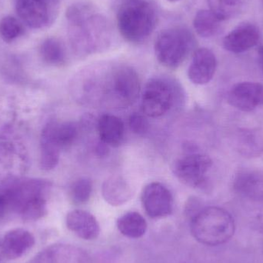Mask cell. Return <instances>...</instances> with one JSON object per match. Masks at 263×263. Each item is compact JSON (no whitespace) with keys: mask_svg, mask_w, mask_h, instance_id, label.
I'll list each match as a JSON object with an SVG mask.
<instances>
[{"mask_svg":"<svg viewBox=\"0 0 263 263\" xmlns=\"http://www.w3.org/2000/svg\"><path fill=\"white\" fill-rule=\"evenodd\" d=\"M68 35L77 55L86 57L107 48L110 29L106 17L88 2H78L66 10Z\"/></svg>","mask_w":263,"mask_h":263,"instance_id":"1","label":"cell"},{"mask_svg":"<svg viewBox=\"0 0 263 263\" xmlns=\"http://www.w3.org/2000/svg\"><path fill=\"white\" fill-rule=\"evenodd\" d=\"M10 204L12 213L23 220L36 221L47 213V199L52 182L43 179L20 178L0 182Z\"/></svg>","mask_w":263,"mask_h":263,"instance_id":"2","label":"cell"},{"mask_svg":"<svg viewBox=\"0 0 263 263\" xmlns=\"http://www.w3.org/2000/svg\"><path fill=\"white\" fill-rule=\"evenodd\" d=\"M190 228L198 242L206 246H219L233 237L235 223L227 210L209 206L201 209L191 218Z\"/></svg>","mask_w":263,"mask_h":263,"instance_id":"3","label":"cell"},{"mask_svg":"<svg viewBox=\"0 0 263 263\" xmlns=\"http://www.w3.org/2000/svg\"><path fill=\"white\" fill-rule=\"evenodd\" d=\"M117 24L125 40L133 43H142L156 27V11L145 0H128L119 9Z\"/></svg>","mask_w":263,"mask_h":263,"instance_id":"4","label":"cell"},{"mask_svg":"<svg viewBox=\"0 0 263 263\" xmlns=\"http://www.w3.org/2000/svg\"><path fill=\"white\" fill-rule=\"evenodd\" d=\"M193 35L188 29L173 27L160 32L155 43L158 61L165 67L176 69L194 47Z\"/></svg>","mask_w":263,"mask_h":263,"instance_id":"5","label":"cell"},{"mask_svg":"<svg viewBox=\"0 0 263 263\" xmlns=\"http://www.w3.org/2000/svg\"><path fill=\"white\" fill-rule=\"evenodd\" d=\"M60 0H15L20 20L34 29H44L53 24L60 11Z\"/></svg>","mask_w":263,"mask_h":263,"instance_id":"6","label":"cell"},{"mask_svg":"<svg viewBox=\"0 0 263 263\" xmlns=\"http://www.w3.org/2000/svg\"><path fill=\"white\" fill-rule=\"evenodd\" d=\"M213 161L201 153H190L177 159L173 165V174L184 185L192 188H205L207 175Z\"/></svg>","mask_w":263,"mask_h":263,"instance_id":"7","label":"cell"},{"mask_svg":"<svg viewBox=\"0 0 263 263\" xmlns=\"http://www.w3.org/2000/svg\"><path fill=\"white\" fill-rule=\"evenodd\" d=\"M173 100L174 89L170 82L164 79H151L142 94V111L147 117L158 118L170 110Z\"/></svg>","mask_w":263,"mask_h":263,"instance_id":"8","label":"cell"},{"mask_svg":"<svg viewBox=\"0 0 263 263\" xmlns=\"http://www.w3.org/2000/svg\"><path fill=\"white\" fill-rule=\"evenodd\" d=\"M27 150L13 141L0 142V182L23 178L29 168Z\"/></svg>","mask_w":263,"mask_h":263,"instance_id":"9","label":"cell"},{"mask_svg":"<svg viewBox=\"0 0 263 263\" xmlns=\"http://www.w3.org/2000/svg\"><path fill=\"white\" fill-rule=\"evenodd\" d=\"M141 199L145 213L152 219H162L173 213V195L160 182L148 184L142 191Z\"/></svg>","mask_w":263,"mask_h":263,"instance_id":"10","label":"cell"},{"mask_svg":"<svg viewBox=\"0 0 263 263\" xmlns=\"http://www.w3.org/2000/svg\"><path fill=\"white\" fill-rule=\"evenodd\" d=\"M229 104L242 112H251L263 106V85L243 82L237 83L228 94Z\"/></svg>","mask_w":263,"mask_h":263,"instance_id":"11","label":"cell"},{"mask_svg":"<svg viewBox=\"0 0 263 263\" xmlns=\"http://www.w3.org/2000/svg\"><path fill=\"white\" fill-rule=\"evenodd\" d=\"M112 90L120 101L130 104L135 102L140 92L139 75L133 68L122 66L112 74Z\"/></svg>","mask_w":263,"mask_h":263,"instance_id":"12","label":"cell"},{"mask_svg":"<svg viewBox=\"0 0 263 263\" xmlns=\"http://www.w3.org/2000/svg\"><path fill=\"white\" fill-rule=\"evenodd\" d=\"M217 62L214 53L206 48L195 51L188 70L190 81L196 85H205L213 80Z\"/></svg>","mask_w":263,"mask_h":263,"instance_id":"13","label":"cell"},{"mask_svg":"<svg viewBox=\"0 0 263 263\" xmlns=\"http://www.w3.org/2000/svg\"><path fill=\"white\" fill-rule=\"evenodd\" d=\"M259 39L260 34L257 26L253 23H242L226 35L223 46L229 52L242 53L256 46Z\"/></svg>","mask_w":263,"mask_h":263,"instance_id":"14","label":"cell"},{"mask_svg":"<svg viewBox=\"0 0 263 263\" xmlns=\"http://www.w3.org/2000/svg\"><path fill=\"white\" fill-rule=\"evenodd\" d=\"M35 242V237L30 232L14 229L8 232L1 241L2 256L9 260L18 259L32 250Z\"/></svg>","mask_w":263,"mask_h":263,"instance_id":"15","label":"cell"},{"mask_svg":"<svg viewBox=\"0 0 263 263\" xmlns=\"http://www.w3.org/2000/svg\"><path fill=\"white\" fill-rule=\"evenodd\" d=\"M67 228L80 239L91 241L98 238L100 227L93 215L82 210L69 212L66 218Z\"/></svg>","mask_w":263,"mask_h":263,"instance_id":"16","label":"cell"},{"mask_svg":"<svg viewBox=\"0 0 263 263\" xmlns=\"http://www.w3.org/2000/svg\"><path fill=\"white\" fill-rule=\"evenodd\" d=\"M235 192L250 200L263 201V173L253 170L238 172L233 179Z\"/></svg>","mask_w":263,"mask_h":263,"instance_id":"17","label":"cell"},{"mask_svg":"<svg viewBox=\"0 0 263 263\" xmlns=\"http://www.w3.org/2000/svg\"><path fill=\"white\" fill-rule=\"evenodd\" d=\"M37 263H92L83 250L72 246L57 245L48 248L37 258Z\"/></svg>","mask_w":263,"mask_h":263,"instance_id":"18","label":"cell"},{"mask_svg":"<svg viewBox=\"0 0 263 263\" xmlns=\"http://www.w3.org/2000/svg\"><path fill=\"white\" fill-rule=\"evenodd\" d=\"M233 146L243 157H259L263 154V133L256 129H238L233 136Z\"/></svg>","mask_w":263,"mask_h":263,"instance_id":"19","label":"cell"},{"mask_svg":"<svg viewBox=\"0 0 263 263\" xmlns=\"http://www.w3.org/2000/svg\"><path fill=\"white\" fill-rule=\"evenodd\" d=\"M20 106L13 97H0V138L6 139L21 126Z\"/></svg>","mask_w":263,"mask_h":263,"instance_id":"20","label":"cell"},{"mask_svg":"<svg viewBox=\"0 0 263 263\" xmlns=\"http://www.w3.org/2000/svg\"><path fill=\"white\" fill-rule=\"evenodd\" d=\"M102 193L109 205L120 206L131 199L133 190L124 178L116 176L109 178L103 182Z\"/></svg>","mask_w":263,"mask_h":263,"instance_id":"21","label":"cell"},{"mask_svg":"<svg viewBox=\"0 0 263 263\" xmlns=\"http://www.w3.org/2000/svg\"><path fill=\"white\" fill-rule=\"evenodd\" d=\"M100 140L109 146L118 147L124 139V123L121 119L109 114L100 117L97 123Z\"/></svg>","mask_w":263,"mask_h":263,"instance_id":"22","label":"cell"},{"mask_svg":"<svg viewBox=\"0 0 263 263\" xmlns=\"http://www.w3.org/2000/svg\"><path fill=\"white\" fill-rule=\"evenodd\" d=\"M60 149L54 141L47 125H45L40 136V166L45 171H50L58 165Z\"/></svg>","mask_w":263,"mask_h":263,"instance_id":"23","label":"cell"},{"mask_svg":"<svg viewBox=\"0 0 263 263\" xmlns=\"http://www.w3.org/2000/svg\"><path fill=\"white\" fill-rule=\"evenodd\" d=\"M55 143L60 149L69 148L78 136L79 128L74 122L50 120L46 123Z\"/></svg>","mask_w":263,"mask_h":263,"instance_id":"24","label":"cell"},{"mask_svg":"<svg viewBox=\"0 0 263 263\" xmlns=\"http://www.w3.org/2000/svg\"><path fill=\"white\" fill-rule=\"evenodd\" d=\"M117 227L123 236L130 239H139L146 233L148 226L142 215L136 212H129L119 218Z\"/></svg>","mask_w":263,"mask_h":263,"instance_id":"25","label":"cell"},{"mask_svg":"<svg viewBox=\"0 0 263 263\" xmlns=\"http://www.w3.org/2000/svg\"><path fill=\"white\" fill-rule=\"evenodd\" d=\"M42 60L52 66H61L66 60V51L63 43L59 39L49 37L42 43L40 48Z\"/></svg>","mask_w":263,"mask_h":263,"instance_id":"26","label":"cell"},{"mask_svg":"<svg viewBox=\"0 0 263 263\" xmlns=\"http://www.w3.org/2000/svg\"><path fill=\"white\" fill-rule=\"evenodd\" d=\"M222 22L210 9H202L195 15L193 26L198 35L203 38H210L220 31Z\"/></svg>","mask_w":263,"mask_h":263,"instance_id":"27","label":"cell"},{"mask_svg":"<svg viewBox=\"0 0 263 263\" xmlns=\"http://www.w3.org/2000/svg\"><path fill=\"white\" fill-rule=\"evenodd\" d=\"M210 10L222 21L233 18L239 12L242 0H208Z\"/></svg>","mask_w":263,"mask_h":263,"instance_id":"28","label":"cell"},{"mask_svg":"<svg viewBox=\"0 0 263 263\" xmlns=\"http://www.w3.org/2000/svg\"><path fill=\"white\" fill-rule=\"evenodd\" d=\"M24 33V28L20 20L12 15H6L0 21V36L6 43H12Z\"/></svg>","mask_w":263,"mask_h":263,"instance_id":"29","label":"cell"},{"mask_svg":"<svg viewBox=\"0 0 263 263\" xmlns=\"http://www.w3.org/2000/svg\"><path fill=\"white\" fill-rule=\"evenodd\" d=\"M92 193V183L87 178L77 179L70 187V199L77 205L86 203L90 199Z\"/></svg>","mask_w":263,"mask_h":263,"instance_id":"30","label":"cell"},{"mask_svg":"<svg viewBox=\"0 0 263 263\" xmlns=\"http://www.w3.org/2000/svg\"><path fill=\"white\" fill-rule=\"evenodd\" d=\"M129 126L135 134L144 136L148 133L149 123L145 116L139 112H133L129 118Z\"/></svg>","mask_w":263,"mask_h":263,"instance_id":"31","label":"cell"},{"mask_svg":"<svg viewBox=\"0 0 263 263\" xmlns=\"http://www.w3.org/2000/svg\"><path fill=\"white\" fill-rule=\"evenodd\" d=\"M10 214H12V210H11L7 195L4 189L0 185V221L6 219Z\"/></svg>","mask_w":263,"mask_h":263,"instance_id":"32","label":"cell"},{"mask_svg":"<svg viewBox=\"0 0 263 263\" xmlns=\"http://www.w3.org/2000/svg\"><path fill=\"white\" fill-rule=\"evenodd\" d=\"M108 147H109V145H106L101 141L96 148V153H97V156H100V157L107 156L108 153H109V148Z\"/></svg>","mask_w":263,"mask_h":263,"instance_id":"33","label":"cell"},{"mask_svg":"<svg viewBox=\"0 0 263 263\" xmlns=\"http://www.w3.org/2000/svg\"><path fill=\"white\" fill-rule=\"evenodd\" d=\"M259 62H260V66L261 68H262V70L263 72V45L259 48Z\"/></svg>","mask_w":263,"mask_h":263,"instance_id":"34","label":"cell"},{"mask_svg":"<svg viewBox=\"0 0 263 263\" xmlns=\"http://www.w3.org/2000/svg\"><path fill=\"white\" fill-rule=\"evenodd\" d=\"M167 1L171 2V3H176V2L179 1V0H167Z\"/></svg>","mask_w":263,"mask_h":263,"instance_id":"35","label":"cell"},{"mask_svg":"<svg viewBox=\"0 0 263 263\" xmlns=\"http://www.w3.org/2000/svg\"><path fill=\"white\" fill-rule=\"evenodd\" d=\"M0 253H1V241H0ZM2 255V253H1Z\"/></svg>","mask_w":263,"mask_h":263,"instance_id":"36","label":"cell"},{"mask_svg":"<svg viewBox=\"0 0 263 263\" xmlns=\"http://www.w3.org/2000/svg\"><path fill=\"white\" fill-rule=\"evenodd\" d=\"M262 1H263V0H262Z\"/></svg>","mask_w":263,"mask_h":263,"instance_id":"37","label":"cell"}]
</instances>
